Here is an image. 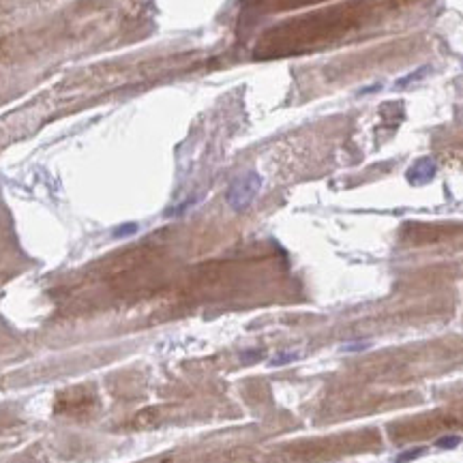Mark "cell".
I'll return each mask as SVG.
<instances>
[{"label":"cell","instance_id":"cell-1","mask_svg":"<svg viewBox=\"0 0 463 463\" xmlns=\"http://www.w3.org/2000/svg\"><path fill=\"white\" fill-rule=\"evenodd\" d=\"M260 187H262L260 174L247 172L245 176H240V178H236L230 185L225 200H227V204H230L234 210H245L251 202L255 200V195L260 193Z\"/></svg>","mask_w":463,"mask_h":463},{"label":"cell","instance_id":"cell-2","mask_svg":"<svg viewBox=\"0 0 463 463\" xmlns=\"http://www.w3.org/2000/svg\"><path fill=\"white\" fill-rule=\"evenodd\" d=\"M433 174H436V163L431 159H420L408 169V180L412 185H425L433 178Z\"/></svg>","mask_w":463,"mask_h":463},{"label":"cell","instance_id":"cell-3","mask_svg":"<svg viewBox=\"0 0 463 463\" xmlns=\"http://www.w3.org/2000/svg\"><path fill=\"white\" fill-rule=\"evenodd\" d=\"M298 352H281V354H277L274 358L271 360V365L272 367H281V365H288V362H294L298 358Z\"/></svg>","mask_w":463,"mask_h":463},{"label":"cell","instance_id":"cell-4","mask_svg":"<svg viewBox=\"0 0 463 463\" xmlns=\"http://www.w3.org/2000/svg\"><path fill=\"white\" fill-rule=\"evenodd\" d=\"M425 450H427V448H423V446H418V448H412V450H406V453L397 455L395 463H408V461H414V459H418L420 455H425Z\"/></svg>","mask_w":463,"mask_h":463},{"label":"cell","instance_id":"cell-5","mask_svg":"<svg viewBox=\"0 0 463 463\" xmlns=\"http://www.w3.org/2000/svg\"><path fill=\"white\" fill-rule=\"evenodd\" d=\"M459 442H461L459 436H446V437H439L436 442V446L437 448H455V446H459Z\"/></svg>","mask_w":463,"mask_h":463},{"label":"cell","instance_id":"cell-6","mask_svg":"<svg viewBox=\"0 0 463 463\" xmlns=\"http://www.w3.org/2000/svg\"><path fill=\"white\" fill-rule=\"evenodd\" d=\"M262 358V352L260 350H249V352H243V354H240V360H243V362H247V365H249V362H255V360H260Z\"/></svg>","mask_w":463,"mask_h":463},{"label":"cell","instance_id":"cell-7","mask_svg":"<svg viewBox=\"0 0 463 463\" xmlns=\"http://www.w3.org/2000/svg\"><path fill=\"white\" fill-rule=\"evenodd\" d=\"M362 350H369V343H365V341H356V343H348V345H343V352H362Z\"/></svg>","mask_w":463,"mask_h":463},{"label":"cell","instance_id":"cell-8","mask_svg":"<svg viewBox=\"0 0 463 463\" xmlns=\"http://www.w3.org/2000/svg\"><path fill=\"white\" fill-rule=\"evenodd\" d=\"M137 227L136 225H127V227H122V230H118V232H114L116 236H125V234H131V232H136Z\"/></svg>","mask_w":463,"mask_h":463}]
</instances>
